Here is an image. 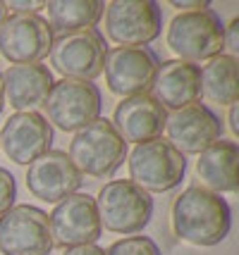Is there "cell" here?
<instances>
[{
    "mask_svg": "<svg viewBox=\"0 0 239 255\" xmlns=\"http://www.w3.org/2000/svg\"><path fill=\"white\" fill-rule=\"evenodd\" d=\"M172 234L192 246L211 248L223 244L232 229V210L228 200L204 186H189L170 208Z\"/></svg>",
    "mask_w": 239,
    "mask_h": 255,
    "instance_id": "1",
    "label": "cell"
},
{
    "mask_svg": "<svg viewBox=\"0 0 239 255\" xmlns=\"http://www.w3.org/2000/svg\"><path fill=\"white\" fill-rule=\"evenodd\" d=\"M127 157V143L110 120H96L74 133L69 143V160L79 174L93 179L113 177Z\"/></svg>",
    "mask_w": 239,
    "mask_h": 255,
    "instance_id": "2",
    "label": "cell"
},
{
    "mask_svg": "<svg viewBox=\"0 0 239 255\" xmlns=\"http://www.w3.org/2000/svg\"><path fill=\"white\" fill-rule=\"evenodd\" d=\"M165 41L184 62H201L225 50V26L213 10L180 12L172 17Z\"/></svg>",
    "mask_w": 239,
    "mask_h": 255,
    "instance_id": "3",
    "label": "cell"
},
{
    "mask_svg": "<svg viewBox=\"0 0 239 255\" xmlns=\"http://www.w3.org/2000/svg\"><path fill=\"white\" fill-rule=\"evenodd\" d=\"M96 205H98L101 227H105L108 232L125 234V236L144 232L153 217L151 193H146L129 179L108 181L98 191Z\"/></svg>",
    "mask_w": 239,
    "mask_h": 255,
    "instance_id": "4",
    "label": "cell"
},
{
    "mask_svg": "<svg viewBox=\"0 0 239 255\" xmlns=\"http://www.w3.org/2000/svg\"><path fill=\"white\" fill-rule=\"evenodd\" d=\"M127 167H129V181H134L146 193L148 191L165 193L182 184L187 174V157L168 141L153 138L134 145Z\"/></svg>",
    "mask_w": 239,
    "mask_h": 255,
    "instance_id": "5",
    "label": "cell"
},
{
    "mask_svg": "<svg viewBox=\"0 0 239 255\" xmlns=\"http://www.w3.org/2000/svg\"><path fill=\"white\" fill-rule=\"evenodd\" d=\"M48 120L55 124L60 131L77 133L86 129L89 124L101 120V91L93 81H74V79H60L53 84L46 103Z\"/></svg>",
    "mask_w": 239,
    "mask_h": 255,
    "instance_id": "6",
    "label": "cell"
},
{
    "mask_svg": "<svg viewBox=\"0 0 239 255\" xmlns=\"http://www.w3.org/2000/svg\"><path fill=\"white\" fill-rule=\"evenodd\" d=\"M105 33L117 48H146L160 36V7L153 0H113L105 5Z\"/></svg>",
    "mask_w": 239,
    "mask_h": 255,
    "instance_id": "7",
    "label": "cell"
},
{
    "mask_svg": "<svg viewBox=\"0 0 239 255\" xmlns=\"http://www.w3.org/2000/svg\"><path fill=\"white\" fill-rule=\"evenodd\" d=\"M105 38L96 29L67 33L53 38L50 45V65L55 72L62 74V79L74 81H93L103 74L105 65Z\"/></svg>",
    "mask_w": 239,
    "mask_h": 255,
    "instance_id": "8",
    "label": "cell"
},
{
    "mask_svg": "<svg viewBox=\"0 0 239 255\" xmlns=\"http://www.w3.org/2000/svg\"><path fill=\"white\" fill-rule=\"evenodd\" d=\"M53 236L48 215L34 205H12L0 215V253L2 255H50Z\"/></svg>",
    "mask_w": 239,
    "mask_h": 255,
    "instance_id": "9",
    "label": "cell"
},
{
    "mask_svg": "<svg viewBox=\"0 0 239 255\" xmlns=\"http://www.w3.org/2000/svg\"><path fill=\"white\" fill-rule=\"evenodd\" d=\"M53 244L62 248L74 246H91L101 239V217L96 198L89 193H72L60 200L55 210L48 215Z\"/></svg>",
    "mask_w": 239,
    "mask_h": 255,
    "instance_id": "10",
    "label": "cell"
},
{
    "mask_svg": "<svg viewBox=\"0 0 239 255\" xmlns=\"http://www.w3.org/2000/svg\"><path fill=\"white\" fill-rule=\"evenodd\" d=\"M158 57L148 48H113L105 53V84L120 98L144 96L151 91L158 72Z\"/></svg>",
    "mask_w": 239,
    "mask_h": 255,
    "instance_id": "11",
    "label": "cell"
},
{
    "mask_svg": "<svg viewBox=\"0 0 239 255\" xmlns=\"http://www.w3.org/2000/svg\"><path fill=\"white\" fill-rule=\"evenodd\" d=\"M50 45L53 31L41 14H10L0 24V55L12 65L43 60Z\"/></svg>",
    "mask_w": 239,
    "mask_h": 255,
    "instance_id": "12",
    "label": "cell"
},
{
    "mask_svg": "<svg viewBox=\"0 0 239 255\" xmlns=\"http://www.w3.org/2000/svg\"><path fill=\"white\" fill-rule=\"evenodd\" d=\"M165 133H168V143L177 148L184 157L199 155L216 141H220L223 122L208 105L194 103V105L172 112L165 122Z\"/></svg>",
    "mask_w": 239,
    "mask_h": 255,
    "instance_id": "13",
    "label": "cell"
},
{
    "mask_svg": "<svg viewBox=\"0 0 239 255\" xmlns=\"http://www.w3.org/2000/svg\"><path fill=\"white\" fill-rule=\"evenodd\" d=\"M81 181L84 179L79 169L72 165L69 155L62 150H48L26 167V189L34 198L43 203L65 200L79 191Z\"/></svg>",
    "mask_w": 239,
    "mask_h": 255,
    "instance_id": "14",
    "label": "cell"
},
{
    "mask_svg": "<svg viewBox=\"0 0 239 255\" xmlns=\"http://www.w3.org/2000/svg\"><path fill=\"white\" fill-rule=\"evenodd\" d=\"M0 145L14 165H31L50 150L53 127L41 112H14L0 131Z\"/></svg>",
    "mask_w": 239,
    "mask_h": 255,
    "instance_id": "15",
    "label": "cell"
},
{
    "mask_svg": "<svg viewBox=\"0 0 239 255\" xmlns=\"http://www.w3.org/2000/svg\"><path fill=\"white\" fill-rule=\"evenodd\" d=\"M165 122H168V110L151 93L122 98L113 115V127L125 138V143L132 141L137 145L160 138Z\"/></svg>",
    "mask_w": 239,
    "mask_h": 255,
    "instance_id": "16",
    "label": "cell"
},
{
    "mask_svg": "<svg viewBox=\"0 0 239 255\" xmlns=\"http://www.w3.org/2000/svg\"><path fill=\"white\" fill-rule=\"evenodd\" d=\"M153 98L165 110H182L201 98V67L184 60H165L153 79Z\"/></svg>",
    "mask_w": 239,
    "mask_h": 255,
    "instance_id": "17",
    "label": "cell"
},
{
    "mask_svg": "<svg viewBox=\"0 0 239 255\" xmlns=\"http://www.w3.org/2000/svg\"><path fill=\"white\" fill-rule=\"evenodd\" d=\"M53 74L41 62L10 65L2 72V93L17 112H36L53 89Z\"/></svg>",
    "mask_w": 239,
    "mask_h": 255,
    "instance_id": "18",
    "label": "cell"
},
{
    "mask_svg": "<svg viewBox=\"0 0 239 255\" xmlns=\"http://www.w3.org/2000/svg\"><path fill=\"white\" fill-rule=\"evenodd\" d=\"M237 162H239V145L235 141H216L204 153H199L196 160V177L201 179L204 189L213 193H237Z\"/></svg>",
    "mask_w": 239,
    "mask_h": 255,
    "instance_id": "19",
    "label": "cell"
},
{
    "mask_svg": "<svg viewBox=\"0 0 239 255\" xmlns=\"http://www.w3.org/2000/svg\"><path fill=\"white\" fill-rule=\"evenodd\" d=\"M48 26L57 36L93 29L103 17L105 2L101 0H48Z\"/></svg>",
    "mask_w": 239,
    "mask_h": 255,
    "instance_id": "20",
    "label": "cell"
},
{
    "mask_svg": "<svg viewBox=\"0 0 239 255\" xmlns=\"http://www.w3.org/2000/svg\"><path fill=\"white\" fill-rule=\"evenodd\" d=\"M201 96L218 105H232L239 98V65L237 57L216 55L201 69Z\"/></svg>",
    "mask_w": 239,
    "mask_h": 255,
    "instance_id": "21",
    "label": "cell"
},
{
    "mask_svg": "<svg viewBox=\"0 0 239 255\" xmlns=\"http://www.w3.org/2000/svg\"><path fill=\"white\" fill-rule=\"evenodd\" d=\"M105 255H163L151 236H125L115 241Z\"/></svg>",
    "mask_w": 239,
    "mask_h": 255,
    "instance_id": "22",
    "label": "cell"
},
{
    "mask_svg": "<svg viewBox=\"0 0 239 255\" xmlns=\"http://www.w3.org/2000/svg\"><path fill=\"white\" fill-rule=\"evenodd\" d=\"M14 198H17V181L12 172L0 167V215H5L14 205Z\"/></svg>",
    "mask_w": 239,
    "mask_h": 255,
    "instance_id": "23",
    "label": "cell"
},
{
    "mask_svg": "<svg viewBox=\"0 0 239 255\" xmlns=\"http://www.w3.org/2000/svg\"><path fill=\"white\" fill-rule=\"evenodd\" d=\"M5 7H10L14 14H38L41 7H46L43 0H10V2H2Z\"/></svg>",
    "mask_w": 239,
    "mask_h": 255,
    "instance_id": "24",
    "label": "cell"
},
{
    "mask_svg": "<svg viewBox=\"0 0 239 255\" xmlns=\"http://www.w3.org/2000/svg\"><path fill=\"white\" fill-rule=\"evenodd\" d=\"M225 48L230 50L232 57L239 53V17H235L230 26H225Z\"/></svg>",
    "mask_w": 239,
    "mask_h": 255,
    "instance_id": "25",
    "label": "cell"
},
{
    "mask_svg": "<svg viewBox=\"0 0 239 255\" xmlns=\"http://www.w3.org/2000/svg\"><path fill=\"white\" fill-rule=\"evenodd\" d=\"M172 7L182 12H196V10H208V2L206 0H172Z\"/></svg>",
    "mask_w": 239,
    "mask_h": 255,
    "instance_id": "26",
    "label": "cell"
},
{
    "mask_svg": "<svg viewBox=\"0 0 239 255\" xmlns=\"http://www.w3.org/2000/svg\"><path fill=\"white\" fill-rule=\"evenodd\" d=\"M62 255H105V251H103L101 246H74V248H65L62 251Z\"/></svg>",
    "mask_w": 239,
    "mask_h": 255,
    "instance_id": "27",
    "label": "cell"
},
{
    "mask_svg": "<svg viewBox=\"0 0 239 255\" xmlns=\"http://www.w3.org/2000/svg\"><path fill=\"white\" fill-rule=\"evenodd\" d=\"M228 122H230V129L235 136H239V112H237V103L230 105V112H228Z\"/></svg>",
    "mask_w": 239,
    "mask_h": 255,
    "instance_id": "28",
    "label": "cell"
},
{
    "mask_svg": "<svg viewBox=\"0 0 239 255\" xmlns=\"http://www.w3.org/2000/svg\"><path fill=\"white\" fill-rule=\"evenodd\" d=\"M5 110V93H2V72H0V112Z\"/></svg>",
    "mask_w": 239,
    "mask_h": 255,
    "instance_id": "29",
    "label": "cell"
},
{
    "mask_svg": "<svg viewBox=\"0 0 239 255\" xmlns=\"http://www.w3.org/2000/svg\"><path fill=\"white\" fill-rule=\"evenodd\" d=\"M2 19H5V5L0 2V24H2Z\"/></svg>",
    "mask_w": 239,
    "mask_h": 255,
    "instance_id": "30",
    "label": "cell"
}]
</instances>
